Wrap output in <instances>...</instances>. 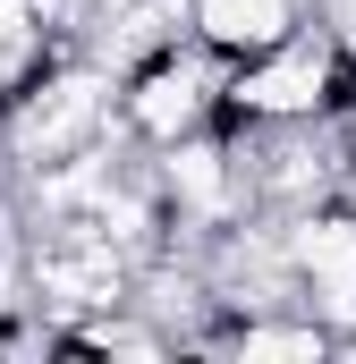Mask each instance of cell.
Returning <instances> with one entry per match:
<instances>
[{
    "label": "cell",
    "instance_id": "1",
    "mask_svg": "<svg viewBox=\"0 0 356 364\" xmlns=\"http://www.w3.org/2000/svg\"><path fill=\"white\" fill-rule=\"evenodd\" d=\"M119 127V77L85 51H51L26 85L0 102V161L9 170H43L60 153H85Z\"/></svg>",
    "mask_w": 356,
    "mask_h": 364
},
{
    "label": "cell",
    "instance_id": "2",
    "mask_svg": "<svg viewBox=\"0 0 356 364\" xmlns=\"http://www.w3.org/2000/svg\"><path fill=\"white\" fill-rule=\"evenodd\" d=\"M221 77H229V60L204 51L195 34H178L170 51H153L145 68H127V77H119V127H127V144L162 153L187 127H204L212 102H221Z\"/></svg>",
    "mask_w": 356,
    "mask_h": 364
},
{
    "label": "cell",
    "instance_id": "3",
    "mask_svg": "<svg viewBox=\"0 0 356 364\" xmlns=\"http://www.w3.org/2000/svg\"><path fill=\"white\" fill-rule=\"evenodd\" d=\"M280 255H288V279H297V314H314L340 348L356 331V212H340V203L288 212Z\"/></svg>",
    "mask_w": 356,
    "mask_h": 364
},
{
    "label": "cell",
    "instance_id": "4",
    "mask_svg": "<svg viewBox=\"0 0 356 364\" xmlns=\"http://www.w3.org/2000/svg\"><path fill=\"white\" fill-rule=\"evenodd\" d=\"M314 17V0H187V34L221 60H255Z\"/></svg>",
    "mask_w": 356,
    "mask_h": 364
}]
</instances>
